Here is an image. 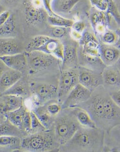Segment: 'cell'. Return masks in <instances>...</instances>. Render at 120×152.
Instances as JSON below:
<instances>
[{
	"instance_id": "cell-25",
	"label": "cell",
	"mask_w": 120,
	"mask_h": 152,
	"mask_svg": "<svg viewBox=\"0 0 120 152\" xmlns=\"http://www.w3.org/2000/svg\"><path fill=\"white\" fill-rule=\"evenodd\" d=\"M47 22L51 26H60L64 28H71L74 21L71 19L66 18L57 14L49 15Z\"/></svg>"
},
{
	"instance_id": "cell-17",
	"label": "cell",
	"mask_w": 120,
	"mask_h": 152,
	"mask_svg": "<svg viewBox=\"0 0 120 152\" xmlns=\"http://www.w3.org/2000/svg\"><path fill=\"white\" fill-rule=\"evenodd\" d=\"M111 15L106 12L97 11L91 15V23L95 33L102 35L108 29L111 21Z\"/></svg>"
},
{
	"instance_id": "cell-20",
	"label": "cell",
	"mask_w": 120,
	"mask_h": 152,
	"mask_svg": "<svg viewBox=\"0 0 120 152\" xmlns=\"http://www.w3.org/2000/svg\"><path fill=\"white\" fill-rule=\"evenodd\" d=\"M72 113L79 124L81 126L89 128H97L95 121L86 110L81 108H76L73 111Z\"/></svg>"
},
{
	"instance_id": "cell-42",
	"label": "cell",
	"mask_w": 120,
	"mask_h": 152,
	"mask_svg": "<svg viewBox=\"0 0 120 152\" xmlns=\"http://www.w3.org/2000/svg\"><path fill=\"white\" fill-rule=\"evenodd\" d=\"M2 1V2H5V3H7V4H10V3H13L15 1H16L17 0H1Z\"/></svg>"
},
{
	"instance_id": "cell-28",
	"label": "cell",
	"mask_w": 120,
	"mask_h": 152,
	"mask_svg": "<svg viewBox=\"0 0 120 152\" xmlns=\"http://www.w3.org/2000/svg\"><path fill=\"white\" fill-rule=\"evenodd\" d=\"M119 35L116 31L107 29L101 35V41L103 43L109 45H115L118 41Z\"/></svg>"
},
{
	"instance_id": "cell-3",
	"label": "cell",
	"mask_w": 120,
	"mask_h": 152,
	"mask_svg": "<svg viewBox=\"0 0 120 152\" xmlns=\"http://www.w3.org/2000/svg\"><path fill=\"white\" fill-rule=\"evenodd\" d=\"M79 124L75 117L62 116L55 121V134L57 141L65 145L79 129Z\"/></svg>"
},
{
	"instance_id": "cell-31",
	"label": "cell",
	"mask_w": 120,
	"mask_h": 152,
	"mask_svg": "<svg viewBox=\"0 0 120 152\" xmlns=\"http://www.w3.org/2000/svg\"><path fill=\"white\" fill-rule=\"evenodd\" d=\"M80 0H61L59 4V10L63 13H69Z\"/></svg>"
},
{
	"instance_id": "cell-14",
	"label": "cell",
	"mask_w": 120,
	"mask_h": 152,
	"mask_svg": "<svg viewBox=\"0 0 120 152\" xmlns=\"http://www.w3.org/2000/svg\"><path fill=\"white\" fill-rule=\"evenodd\" d=\"M0 61L11 69L23 72L28 67L25 53H18L10 56H1Z\"/></svg>"
},
{
	"instance_id": "cell-39",
	"label": "cell",
	"mask_w": 120,
	"mask_h": 152,
	"mask_svg": "<svg viewBox=\"0 0 120 152\" xmlns=\"http://www.w3.org/2000/svg\"><path fill=\"white\" fill-rule=\"evenodd\" d=\"M111 97L113 102L120 108V89L113 92Z\"/></svg>"
},
{
	"instance_id": "cell-30",
	"label": "cell",
	"mask_w": 120,
	"mask_h": 152,
	"mask_svg": "<svg viewBox=\"0 0 120 152\" xmlns=\"http://www.w3.org/2000/svg\"><path fill=\"white\" fill-rule=\"evenodd\" d=\"M71 28H64L60 26H51L49 30L50 37L55 39H62L65 37L68 32L70 31Z\"/></svg>"
},
{
	"instance_id": "cell-27",
	"label": "cell",
	"mask_w": 120,
	"mask_h": 152,
	"mask_svg": "<svg viewBox=\"0 0 120 152\" xmlns=\"http://www.w3.org/2000/svg\"><path fill=\"white\" fill-rule=\"evenodd\" d=\"M20 129L7 120L0 124V136H17L20 134Z\"/></svg>"
},
{
	"instance_id": "cell-16",
	"label": "cell",
	"mask_w": 120,
	"mask_h": 152,
	"mask_svg": "<svg viewBox=\"0 0 120 152\" xmlns=\"http://www.w3.org/2000/svg\"><path fill=\"white\" fill-rule=\"evenodd\" d=\"M63 69H76L78 66V47L75 43H66L64 45L63 59L62 61Z\"/></svg>"
},
{
	"instance_id": "cell-9",
	"label": "cell",
	"mask_w": 120,
	"mask_h": 152,
	"mask_svg": "<svg viewBox=\"0 0 120 152\" xmlns=\"http://www.w3.org/2000/svg\"><path fill=\"white\" fill-rule=\"evenodd\" d=\"M78 71L79 83L91 91L103 84L102 73L88 67H80Z\"/></svg>"
},
{
	"instance_id": "cell-22",
	"label": "cell",
	"mask_w": 120,
	"mask_h": 152,
	"mask_svg": "<svg viewBox=\"0 0 120 152\" xmlns=\"http://www.w3.org/2000/svg\"><path fill=\"white\" fill-rule=\"evenodd\" d=\"M17 35L16 23L13 15L0 26V38H14Z\"/></svg>"
},
{
	"instance_id": "cell-36",
	"label": "cell",
	"mask_w": 120,
	"mask_h": 152,
	"mask_svg": "<svg viewBox=\"0 0 120 152\" xmlns=\"http://www.w3.org/2000/svg\"><path fill=\"white\" fill-rule=\"evenodd\" d=\"M12 15L9 11L5 10L0 14V26L3 25L10 18Z\"/></svg>"
},
{
	"instance_id": "cell-18",
	"label": "cell",
	"mask_w": 120,
	"mask_h": 152,
	"mask_svg": "<svg viewBox=\"0 0 120 152\" xmlns=\"http://www.w3.org/2000/svg\"><path fill=\"white\" fill-rule=\"evenodd\" d=\"M21 43L15 38H0V56L23 52Z\"/></svg>"
},
{
	"instance_id": "cell-21",
	"label": "cell",
	"mask_w": 120,
	"mask_h": 152,
	"mask_svg": "<svg viewBox=\"0 0 120 152\" xmlns=\"http://www.w3.org/2000/svg\"><path fill=\"white\" fill-rule=\"evenodd\" d=\"M30 86H28L27 82L22 80V78L18 80L17 83L14 84L11 88L7 90L3 95H14L17 96H27L30 93Z\"/></svg>"
},
{
	"instance_id": "cell-10",
	"label": "cell",
	"mask_w": 120,
	"mask_h": 152,
	"mask_svg": "<svg viewBox=\"0 0 120 152\" xmlns=\"http://www.w3.org/2000/svg\"><path fill=\"white\" fill-rule=\"evenodd\" d=\"M25 15L26 21L28 24L36 26L47 21L49 14L44 7H37L30 1L25 5Z\"/></svg>"
},
{
	"instance_id": "cell-26",
	"label": "cell",
	"mask_w": 120,
	"mask_h": 152,
	"mask_svg": "<svg viewBox=\"0 0 120 152\" xmlns=\"http://www.w3.org/2000/svg\"><path fill=\"white\" fill-rule=\"evenodd\" d=\"M22 140L17 136H0V146L18 149L21 147Z\"/></svg>"
},
{
	"instance_id": "cell-45",
	"label": "cell",
	"mask_w": 120,
	"mask_h": 152,
	"mask_svg": "<svg viewBox=\"0 0 120 152\" xmlns=\"http://www.w3.org/2000/svg\"><path fill=\"white\" fill-rule=\"evenodd\" d=\"M117 63V67L118 68V69H119V71H120V58Z\"/></svg>"
},
{
	"instance_id": "cell-38",
	"label": "cell",
	"mask_w": 120,
	"mask_h": 152,
	"mask_svg": "<svg viewBox=\"0 0 120 152\" xmlns=\"http://www.w3.org/2000/svg\"><path fill=\"white\" fill-rule=\"evenodd\" d=\"M70 35H71L72 38L75 40V41H80L82 37H83V34H81L80 33H79L78 31L73 30L72 28L70 29Z\"/></svg>"
},
{
	"instance_id": "cell-34",
	"label": "cell",
	"mask_w": 120,
	"mask_h": 152,
	"mask_svg": "<svg viewBox=\"0 0 120 152\" xmlns=\"http://www.w3.org/2000/svg\"><path fill=\"white\" fill-rule=\"evenodd\" d=\"M92 5L99 11L105 12L108 7L107 0H89Z\"/></svg>"
},
{
	"instance_id": "cell-37",
	"label": "cell",
	"mask_w": 120,
	"mask_h": 152,
	"mask_svg": "<svg viewBox=\"0 0 120 152\" xmlns=\"http://www.w3.org/2000/svg\"><path fill=\"white\" fill-rule=\"evenodd\" d=\"M52 0H43L44 7L46 11L47 12L49 15H51L53 14H55L54 12L53 11L52 7H51V3Z\"/></svg>"
},
{
	"instance_id": "cell-1",
	"label": "cell",
	"mask_w": 120,
	"mask_h": 152,
	"mask_svg": "<svg viewBox=\"0 0 120 152\" xmlns=\"http://www.w3.org/2000/svg\"><path fill=\"white\" fill-rule=\"evenodd\" d=\"M103 133L98 128H79L73 137L65 144L72 150L99 151L103 144Z\"/></svg>"
},
{
	"instance_id": "cell-6",
	"label": "cell",
	"mask_w": 120,
	"mask_h": 152,
	"mask_svg": "<svg viewBox=\"0 0 120 152\" xmlns=\"http://www.w3.org/2000/svg\"><path fill=\"white\" fill-rule=\"evenodd\" d=\"M91 95L92 91L78 83L62 103V110L75 108L84 103L91 97Z\"/></svg>"
},
{
	"instance_id": "cell-29",
	"label": "cell",
	"mask_w": 120,
	"mask_h": 152,
	"mask_svg": "<svg viewBox=\"0 0 120 152\" xmlns=\"http://www.w3.org/2000/svg\"><path fill=\"white\" fill-rule=\"evenodd\" d=\"M107 2L108 7L105 12L113 17V18L120 26V13L114 0H107Z\"/></svg>"
},
{
	"instance_id": "cell-2",
	"label": "cell",
	"mask_w": 120,
	"mask_h": 152,
	"mask_svg": "<svg viewBox=\"0 0 120 152\" xmlns=\"http://www.w3.org/2000/svg\"><path fill=\"white\" fill-rule=\"evenodd\" d=\"M54 139L50 132L36 133L22 140L21 148L28 152H47L54 146Z\"/></svg>"
},
{
	"instance_id": "cell-44",
	"label": "cell",
	"mask_w": 120,
	"mask_h": 152,
	"mask_svg": "<svg viewBox=\"0 0 120 152\" xmlns=\"http://www.w3.org/2000/svg\"><path fill=\"white\" fill-rule=\"evenodd\" d=\"M2 64L3 63L1 61H0V75L1 74V73L3 72V66H2Z\"/></svg>"
},
{
	"instance_id": "cell-33",
	"label": "cell",
	"mask_w": 120,
	"mask_h": 152,
	"mask_svg": "<svg viewBox=\"0 0 120 152\" xmlns=\"http://www.w3.org/2000/svg\"><path fill=\"white\" fill-rule=\"evenodd\" d=\"M46 109L49 113V115L52 117H55L60 113V112L62 110V105L57 104L56 103H52L48 104L46 106Z\"/></svg>"
},
{
	"instance_id": "cell-19",
	"label": "cell",
	"mask_w": 120,
	"mask_h": 152,
	"mask_svg": "<svg viewBox=\"0 0 120 152\" xmlns=\"http://www.w3.org/2000/svg\"><path fill=\"white\" fill-rule=\"evenodd\" d=\"M103 84L109 87L120 86V71L113 66H108L102 72Z\"/></svg>"
},
{
	"instance_id": "cell-32",
	"label": "cell",
	"mask_w": 120,
	"mask_h": 152,
	"mask_svg": "<svg viewBox=\"0 0 120 152\" xmlns=\"http://www.w3.org/2000/svg\"><path fill=\"white\" fill-rule=\"evenodd\" d=\"M31 116V131H36L38 129H41L43 131H46V129L43 126L41 123L37 116H36L35 113L33 111L30 112Z\"/></svg>"
},
{
	"instance_id": "cell-13",
	"label": "cell",
	"mask_w": 120,
	"mask_h": 152,
	"mask_svg": "<svg viewBox=\"0 0 120 152\" xmlns=\"http://www.w3.org/2000/svg\"><path fill=\"white\" fill-rule=\"evenodd\" d=\"M38 51L52 55L59 61L63 59L64 45L59 39L48 36Z\"/></svg>"
},
{
	"instance_id": "cell-8",
	"label": "cell",
	"mask_w": 120,
	"mask_h": 152,
	"mask_svg": "<svg viewBox=\"0 0 120 152\" xmlns=\"http://www.w3.org/2000/svg\"><path fill=\"white\" fill-rule=\"evenodd\" d=\"M5 116L12 124L20 130L25 132L31 130L30 112L23 106L14 111L7 112Z\"/></svg>"
},
{
	"instance_id": "cell-43",
	"label": "cell",
	"mask_w": 120,
	"mask_h": 152,
	"mask_svg": "<svg viewBox=\"0 0 120 152\" xmlns=\"http://www.w3.org/2000/svg\"><path fill=\"white\" fill-rule=\"evenodd\" d=\"M5 10V9L4 7L0 3V14H1L2 12H4Z\"/></svg>"
},
{
	"instance_id": "cell-12",
	"label": "cell",
	"mask_w": 120,
	"mask_h": 152,
	"mask_svg": "<svg viewBox=\"0 0 120 152\" xmlns=\"http://www.w3.org/2000/svg\"><path fill=\"white\" fill-rule=\"evenodd\" d=\"M100 58L106 67L114 66L120 59V48L101 43L100 44Z\"/></svg>"
},
{
	"instance_id": "cell-23",
	"label": "cell",
	"mask_w": 120,
	"mask_h": 152,
	"mask_svg": "<svg viewBox=\"0 0 120 152\" xmlns=\"http://www.w3.org/2000/svg\"><path fill=\"white\" fill-rule=\"evenodd\" d=\"M40 122L46 130H48L54 123V119L46 109V106H39L33 111Z\"/></svg>"
},
{
	"instance_id": "cell-4",
	"label": "cell",
	"mask_w": 120,
	"mask_h": 152,
	"mask_svg": "<svg viewBox=\"0 0 120 152\" xmlns=\"http://www.w3.org/2000/svg\"><path fill=\"white\" fill-rule=\"evenodd\" d=\"M25 54L30 74H36L49 69L59 61L54 56L40 51H26Z\"/></svg>"
},
{
	"instance_id": "cell-41",
	"label": "cell",
	"mask_w": 120,
	"mask_h": 152,
	"mask_svg": "<svg viewBox=\"0 0 120 152\" xmlns=\"http://www.w3.org/2000/svg\"><path fill=\"white\" fill-rule=\"evenodd\" d=\"M117 33L119 35V38H118V41L117 42V43L115 44L117 48H120V29L117 30Z\"/></svg>"
},
{
	"instance_id": "cell-40",
	"label": "cell",
	"mask_w": 120,
	"mask_h": 152,
	"mask_svg": "<svg viewBox=\"0 0 120 152\" xmlns=\"http://www.w3.org/2000/svg\"><path fill=\"white\" fill-rule=\"evenodd\" d=\"M7 113L4 103H0V115H5Z\"/></svg>"
},
{
	"instance_id": "cell-7",
	"label": "cell",
	"mask_w": 120,
	"mask_h": 152,
	"mask_svg": "<svg viewBox=\"0 0 120 152\" xmlns=\"http://www.w3.org/2000/svg\"><path fill=\"white\" fill-rule=\"evenodd\" d=\"M36 103L44 104L57 96V87L49 83H33L31 85Z\"/></svg>"
},
{
	"instance_id": "cell-46",
	"label": "cell",
	"mask_w": 120,
	"mask_h": 152,
	"mask_svg": "<svg viewBox=\"0 0 120 152\" xmlns=\"http://www.w3.org/2000/svg\"><path fill=\"white\" fill-rule=\"evenodd\" d=\"M2 122V118H1L0 117V124H1V123Z\"/></svg>"
},
{
	"instance_id": "cell-11",
	"label": "cell",
	"mask_w": 120,
	"mask_h": 152,
	"mask_svg": "<svg viewBox=\"0 0 120 152\" xmlns=\"http://www.w3.org/2000/svg\"><path fill=\"white\" fill-rule=\"evenodd\" d=\"M79 42L82 46L84 58H100V43L92 33L85 31Z\"/></svg>"
},
{
	"instance_id": "cell-24",
	"label": "cell",
	"mask_w": 120,
	"mask_h": 152,
	"mask_svg": "<svg viewBox=\"0 0 120 152\" xmlns=\"http://www.w3.org/2000/svg\"><path fill=\"white\" fill-rule=\"evenodd\" d=\"M4 103L7 112L14 111L23 106V98L14 95H3Z\"/></svg>"
},
{
	"instance_id": "cell-15",
	"label": "cell",
	"mask_w": 120,
	"mask_h": 152,
	"mask_svg": "<svg viewBox=\"0 0 120 152\" xmlns=\"http://www.w3.org/2000/svg\"><path fill=\"white\" fill-rule=\"evenodd\" d=\"M22 72L15 69L3 71L0 75V96L22 78Z\"/></svg>"
},
{
	"instance_id": "cell-35",
	"label": "cell",
	"mask_w": 120,
	"mask_h": 152,
	"mask_svg": "<svg viewBox=\"0 0 120 152\" xmlns=\"http://www.w3.org/2000/svg\"><path fill=\"white\" fill-rule=\"evenodd\" d=\"M71 28L78 31L79 33L83 34L84 33L86 29V25L84 22L82 21H78L74 22Z\"/></svg>"
},
{
	"instance_id": "cell-5",
	"label": "cell",
	"mask_w": 120,
	"mask_h": 152,
	"mask_svg": "<svg viewBox=\"0 0 120 152\" xmlns=\"http://www.w3.org/2000/svg\"><path fill=\"white\" fill-rule=\"evenodd\" d=\"M78 83V71L76 69L62 70L57 86V97L59 103L63 102L71 90Z\"/></svg>"
}]
</instances>
